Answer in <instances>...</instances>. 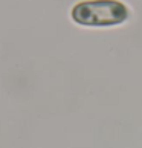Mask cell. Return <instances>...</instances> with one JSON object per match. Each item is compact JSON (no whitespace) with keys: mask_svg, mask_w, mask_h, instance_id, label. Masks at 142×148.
<instances>
[{"mask_svg":"<svg viewBox=\"0 0 142 148\" xmlns=\"http://www.w3.org/2000/svg\"><path fill=\"white\" fill-rule=\"evenodd\" d=\"M128 17V8L119 0H84L72 8V20L89 28L116 26Z\"/></svg>","mask_w":142,"mask_h":148,"instance_id":"1","label":"cell"}]
</instances>
